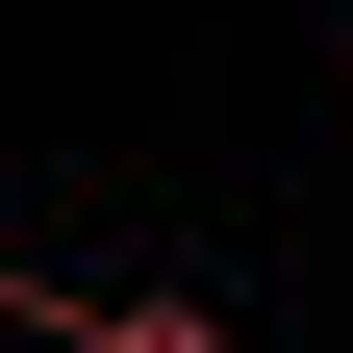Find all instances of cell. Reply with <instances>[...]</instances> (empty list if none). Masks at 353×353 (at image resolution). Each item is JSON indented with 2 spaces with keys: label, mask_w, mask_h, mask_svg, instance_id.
<instances>
[{
  "label": "cell",
  "mask_w": 353,
  "mask_h": 353,
  "mask_svg": "<svg viewBox=\"0 0 353 353\" xmlns=\"http://www.w3.org/2000/svg\"><path fill=\"white\" fill-rule=\"evenodd\" d=\"M76 328H101V303H0V353H76Z\"/></svg>",
  "instance_id": "cell-2"
},
{
  "label": "cell",
  "mask_w": 353,
  "mask_h": 353,
  "mask_svg": "<svg viewBox=\"0 0 353 353\" xmlns=\"http://www.w3.org/2000/svg\"><path fill=\"white\" fill-rule=\"evenodd\" d=\"M76 353H228V303H176V278H152V303H101Z\"/></svg>",
  "instance_id": "cell-1"
}]
</instances>
